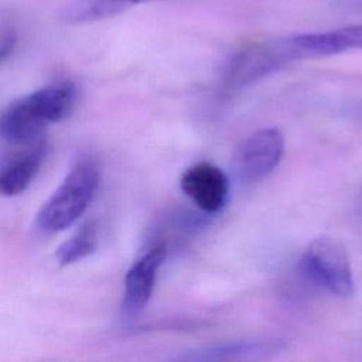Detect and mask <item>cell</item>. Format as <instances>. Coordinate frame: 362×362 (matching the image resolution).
<instances>
[{
  "label": "cell",
  "instance_id": "cell-1",
  "mask_svg": "<svg viewBox=\"0 0 362 362\" xmlns=\"http://www.w3.org/2000/svg\"><path fill=\"white\" fill-rule=\"evenodd\" d=\"M76 102V88L71 81L47 85L11 103L0 115V137L13 144L41 140L47 126L68 117Z\"/></svg>",
  "mask_w": 362,
  "mask_h": 362
},
{
  "label": "cell",
  "instance_id": "cell-2",
  "mask_svg": "<svg viewBox=\"0 0 362 362\" xmlns=\"http://www.w3.org/2000/svg\"><path fill=\"white\" fill-rule=\"evenodd\" d=\"M99 178V168L95 161L79 160L41 206L37 226L47 233H55L74 225L92 202Z\"/></svg>",
  "mask_w": 362,
  "mask_h": 362
},
{
  "label": "cell",
  "instance_id": "cell-3",
  "mask_svg": "<svg viewBox=\"0 0 362 362\" xmlns=\"http://www.w3.org/2000/svg\"><path fill=\"white\" fill-rule=\"evenodd\" d=\"M300 266L310 280L339 298L355 293L351 259L342 242L331 236L313 239L303 252Z\"/></svg>",
  "mask_w": 362,
  "mask_h": 362
},
{
  "label": "cell",
  "instance_id": "cell-4",
  "mask_svg": "<svg viewBox=\"0 0 362 362\" xmlns=\"http://www.w3.org/2000/svg\"><path fill=\"white\" fill-rule=\"evenodd\" d=\"M286 148L283 133L276 127H263L245 139L238 151V171L247 182L267 178L280 164Z\"/></svg>",
  "mask_w": 362,
  "mask_h": 362
},
{
  "label": "cell",
  "instance_id": "cell-5",
  "mask_svg": "<svg viewBox=\"0 0 362 362\" xmlns=\"http://www.w3.org/2000/svg\"><path fill=\"white\" fill-rule=\"evenodd\" d=\"M284 64L287 62L274 41L246 47L229 59L222 78V89L226 93L238 92L264 75L277 71Z\"/></svg>",
  "mask_w": 362,
  "mask_h": 362
},
{
  "label": "cell",
  "instance_id": "cell-6",
  "mask_svg": "<svg viewBox=\"0 0 362 362\" xmlns=\"http://www.w3.org/2000/svg\"><path fill=\"white\" fill-rule=\"evenodd\" d=\"M165 256L167 249L164 245L153 246L127 270L122 301V310L126 317L137 315L148 304Z\"/></svg>",
  "mask_w": 362,
  "mask_h": 362
},
{
  "label": "cell",
  "instance_id": "cell-7",
  "mask_svg": "<svg viewBox=\"0 0 362 362\" xmlns=\"http://www.w3.org/2000/svg\"><path fill=\"white\" fill-rule=\"evenodd\" d=\"M180 187L195 206L206 214H215L228 199L229 180L219 167L197 163L182 173Z\"/></svg>",
  "mask_w": 362,
  "mask_h": 362
},
{
  "label": "cell",
  "instance_id": "cell-8",
  "mask_svg": "<svg viewBox=\"0 0 362 362\" xmlns=\"http://www.w3.org/2000/svg\"><path fill=\"white\" fill-rule=\"evenodd\" d=\"M44 140L27 144L25 150L14 154L0 167V195L21 194L34 180L45 157Z\"/></svg>",
  "mask_w": 362,
  "mask_h": 362
},
{
  "label": "cell",
  "instance_id": "cell-9",
  "mask_svg": "<svg viewBox=\"0 0 362 362\" xmlns=\"http://www.w3.org/2000/svg\"><path fill=\"white\" fill-rule=\"evenodd\" d=\"M96 228L90 223L83 225L58 247L55 253L58 263L61 266H68L82 260L96 249Z\"/></svg>",
  "mask_w": 362,
  "mask_h": 362
},
{
  "label": "cell",
  "instance_id": "cell-10",
  "mask_svg": "<svg viewBox=\"0 0 362 362\" xmlns=\"http://www.w3.org/2000/svg\"><path fill=\"white\" fill-rule=\"evenodd\" d=\"M345 51L348 49H362V23L346 25L337 30Z\"/></svg>",
  "mask_w": 362,
  "mask_h": 362
},
{
  "label": "cell",
  "instance_id": "cell-11",
  "mask_svg": "<svg viewBox=\"0 0 362 362\" xmlns=\"http://www.w3.org/2000/svg\"><path fill=\"white\" fill-rule=\"evenodd\" d=\"M16 34L14 33H3L0 34V64L8 58L16 47Z\"/></svg>",
  "mask_w": 362,
  "mask_h": 362
},
{
  "label": "cell",
  "instance_id": "cell-12",
  "mask_svg": "<svg viewBox=\"0 0 362 362\" xmlns=\"http://www.w3.org/2000/svg\"><path fill=\"white\" fill-rule=\"evenodd\" d=\"M106 1H107V6H109L113 17H115V16L123 13L124 10L133 7V6L139 4V3L147 1V0H106Z\"/></svg>",
  "mask_w": 362,
  "mask_h": 362
}]
</instances>
